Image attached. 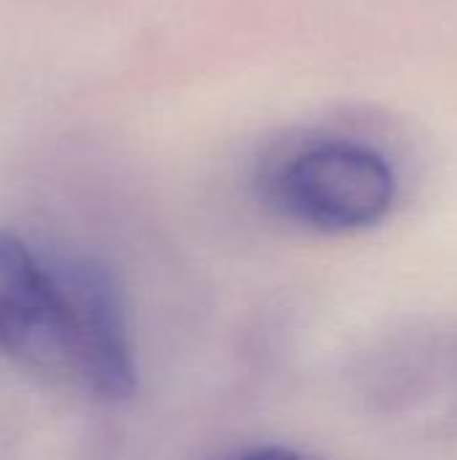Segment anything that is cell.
<instances>
[{
    "mask_svg": "<svg viewBox=\"0 0 457 460\" xmlns=\"http://www.w3.org/2000/svg\"><path fill=\"white\" fill-rule=\"evenodd\" d=\"M391 162L353 140H318L288 154L267 178V197L288 221L347 234L380 224L396 205Z\"/></svg>",
    "mask_w": 457,
    "mask_h": 460,
    "instance_id": "cell-2",
    "label": "cell"
},
{
    "mask_svg": "<svg viewBox=\"0 0 457 460\" xmlns=\"http://www.w3.org/2000/svg\"><path fill=\"white\" fill-rule=\"evenodd\" d=\"M455 407H457V342H455Z\"/></svg>",
    "mask_w": 457,
    "mask_h": 460,
    "instance_id": "cell-4",
    "label": "cell"
},
{
    "mask_svg": "<svg viewBox=\"0 0 457 460\" xmlns=\"http://www.w3.org/2000/svg\"><path fill=\"white\" fill-rule=\"evenodd\" d=\"M0 356L94 399L135 391V348L113 275L8 232H0Z\"/></svg>",
    "mask_w": 457,
    "mask_h": 460,
    "instance_id": "cell-1",
    "label": "cell"
},
{
    "mask_svg": "<svg viewBox=\"0 0 457 460\" xmlns=\"http://www.w3.org/2000/svg\"><path fill=\"white\" fill-rule=\"evenodd\" d=\"M226 460H312L310 456L294 450V447H286V445H264V447H250V450H242L237 456Z\"/></svg>",
    "mask_w": 457,
    "mask_h": 460,
    "instance_id": "cell-3",
    "label": "cell"
}]
</instances>
